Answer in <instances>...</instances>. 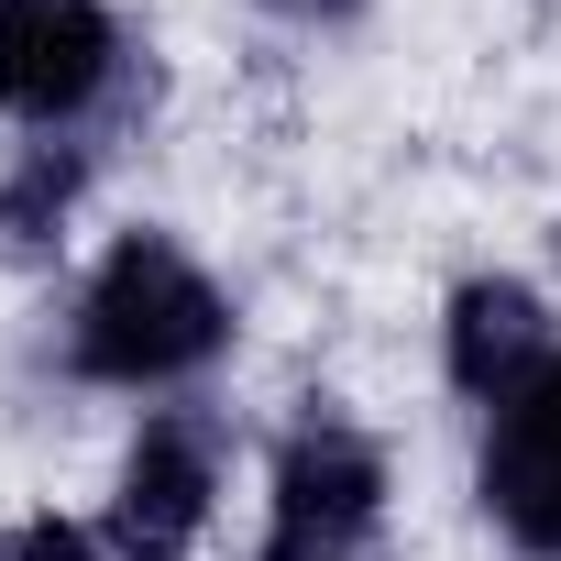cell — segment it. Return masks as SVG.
<instances>
[{
  "label": "cell",
  "instance_id": "cell-4",
  "mask_svg": "<svg viewBox=\"0 0 561 561\" xmlns=\"http://www.w3.org/2000/svg\"><path fill=\"white\" fill-rule=\"evenodd\" d=\"M133 78L111 0H0V122L89 133Z\"/></svg>",
  "mask_w": 561,
  "mask_h": 561
},
{
  "label": "cell",
  "instance_id": "cell-5",
  "mask_svg": "<svg viewBox=\"0 0 561 561\" xmlns=\"http://www.w3.org/2000/svg\"><path fill=\"white\" fill-rule=\"evenodd\" d=\"M473 495H484V517H495L528 561H561V353L484 408Z\"/></svg>",
  "mask_w": 561,
  "mask_h": 561
},
{
  "label": "cell",
  "instance_id": "cell-7",
  "mask_svg": "<svg viewBox=\"0 0 561 561\" xmlns=\"http://www.w3.org/2000/svg\"><path fill=\"white\" fill-rule=\"evenodd\" d=\"M89 165H100L89 133H34L12 165H0V242H56L67 209L89 198Z\"/></svg>",
  "mask_w": 561,
  "mask_h": 561
},
{
  "label": "cell",
  "instance_id": "cell-9",
  "mask_svg": "<svg viewBox=\"0 0 561 561\" xmlns=\"http://www.w3.org/2000/svg\"><path fill=\"white\" fill-rule=\"evenodd\" d=\"M275 23H298V34H353L364 23V0H264Z\"/></svg>",
  "mask_w": 561,
  "mask_h": 561
},
{
  "label": "cell",
  "instance_id": "cell-1",
  "mask_svg": "<svg viewBox=\"0 0 561 561\" xmlns=\"http://www.w3.org/2000/svg\"><path fill=\"white\" fill-rule=\"evenodd\" d=\"M231 353V298L176 231H122L67 309V375L122 397H176Z\"/></svg>",
  "mask_w": 561,
  "mask_h": 561
},
{
  "label": "cell",
  "instance_id": "cell-8",
  "mask_svg": "<svg viewBox=\"0 0 561 561\" xmlns=\"http://www.w3.org/2000/svg\"><path fill=\"white\" fill-rule=\"evenodd\" d=\"M0 561H111V539H89L78 517H23L0 539Z\"/></svg>",
  "mask_w": 561,
  "mask_h": 561
},
{
  "label": "cell",
  "instance_id": "cell-2",
  "mask_svg": "<svg viewBox=\"0 0 561 561\" xmlns=\"http://www.w3.org/2000/svg\"><path fill=\"white\" fill-rule=\"evenodd\" d=\"M386 539V451L342 408H309L264 473V550L253 561H375Z\"/></svg>",
  "mask_w": 561,
  "mask_h": 561
},
{
  "label": "cell",
  "instance_id": "cell-6",
  "mask_svg": "<svg viewBox=\"0 0 561 561\" xmlns=\"http://www.w3.org/2000/svg\"><path fill=\"white\" fill-rule=\"evenodd\" d=\"M550 353H561V331H550V298L528 287V275H462V287H451V309H440V375L473 408H495L506 386H528Z\"/></svg>",
  "mask_w": 561,
  "mask_h": 561
},
{
  "label": "cell",
  "instance_id": "cell-3",
  "mask_svg": "<svg viewBox=\"0 0 561 561\" xmlns=\"http://www.w3.org/2000/svg\"><path fill=\"white\" fill-rule=\"evenodd\" d=\"M220 473H231V419L176 397V408H144L122 473H111V561H187L209 539V506H220Z\"/></svg>",
  "mask_w": 561,
  "mask_h": 561
}]
</instances>
